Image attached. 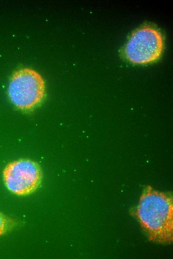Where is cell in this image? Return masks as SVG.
I'll list each match as a JSON object with an SVG mask.
<instances>
[{
  "label": "cell",
  "mask_w": 173,
  "mask_h": 259,
  "mask_svg": "<svg viewBox=\"0 0 173 259\" xmlns=\"http://www.w3.org/2000/svg\"><path fill=\"white\" fill-rule=\"evenodd\" d=\"M170 193L146 186L132 214L147 233L149 241L171 244L173 241V202Z\"/></svg>",
  "instance_id": "1"
},
{
  "label": "cell",
  "mask_w": 173,
  "mask_h": 259,
  "mask_svg": "<svg viewBox=\"0 0 173 259\" xmlns=\"http://www.w3.org/2000/svg\"><path fill=\"white\" fill-rule=\"evenodd\" d=\"M15 225L14 220L0 213V236L12 230Z\"/></svg>",
  "instance_id": "5"
},
{
  "label": "cell",
  "mask_w": 173,
  "mask_h": 259,
  "mask_svg": "<svg viewBox=\"0 0 173 259\" xmlns=\"http://www.w3.org/2000/svg\"><path fill=\"white\" fill-rule=\"evenodd\" d=\"M3 179L7 189L19 196L33 192L40 185L42 171L36 162L20 159L8 163L3 171Z\"/></svg>",
  "instance_id": "4"
},
{
  "label": "cell",
  "mask_w": 173,
  "mask_h": 259,
  "mask_svg": "<svg viewBox=\"0 0 173 259\" xmlns=\"http://www.w3.org/2000/svg\"><path fill=\"white\" fill-rule=\"evenodd\" d=\"M7 93L17 108L30 111L38 106L44 98L45 81L35 70L28 68L20 69L11 76Z\"/></svg>",
  "instance_id": "3"
},
{
  "label": "cell",
  "mask_w": 173,
  "mask_h": 259,
  "mask_svg": "<svg viewBox=\"0 0 173 259\" xmlns=\"http://www.w3.org/2000/svg\"><path fill=\"white\" fill-rule=\"evenodd\" d=\"M164 47L162 32L155 26L145 24L131 33L121 50V55L131 63L147 65L161 58Z\"/></svg>",
  "instance_id": "2"
}]
</instances>
